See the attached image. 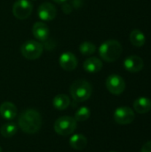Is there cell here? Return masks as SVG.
<instances>
[{"label": "cell", "instance_id": "21", "mask_svg": "<svg viewBox=\"0 0 151 152\" xmlns=\"http://www.w3.org/2000/svg\"><path fill=\"white\" fill-rule=\"evenodd\" d=\"M79 51L84 55H91V54H93V53H95L96 46L92 42L85 41V42H83L79 45Z\"/></svg>", "mask_w": 151, "mask_h": 152}, {"label": "cell", "instance_id": "22", "mask_svg": "<svg viewBox=\"0 0 151 152\" xmlns=\"http://www.w3.org/2000/svg\"><path fill=\"white\" fill-rule=\"evenodd\" d=\"M141 152H151V141L146 142L142 146V148L141 150Z\"/></svg>", "mask_w": 151, "mask_h": 152}, {"label": "cell", "instance_id": "18", "mask_svg": "<svg viewBox=\"0 0 151 152\" xmlns=\"http://www.w3.org/2000/svg\"><path fill=\"white\" fill-rule=\"evenodd\" d=\"M130 41L134 46L141 47L145 45L146 37L140 29H133L130 34Z\"/></svg>", "mask_w": 151, "mask_h": 152}, {"label": "cell", "instance_id": "26", "mask_svg": "<svg viewBox=\"0 0 151 152\" xmlns=\"http://www.w3.org/2000/svg\"><path fill=\"white\" fill-rule=\"evenodd\" d=\"M112 152H113V151H112Z\"/></svg>", "mask_w": 151, "mask_h": 152}, {"label": "cell", "instance_id": "6", "mask_svg": "<svg viewBox=\"0 0 151 152\" xmlns=\"http://www.w3.org/2000/svg\"><path fill=\"white\" fill-rule=\"evenodd\" d=\"M33 11V5L29 0H17L12 6V13L19 20L28 18Z\"/></svg>", "mask_w": 151, "mask_h": 152}, {"label": "cell", "instance_id": "15", "mask_svg": "<svg viewBox=\"0 0 151 152\" xmlns=\"http://www.w3.org/2000/svg\"><path fill=\"white\" fill-rule=\"evenodd\" d=\"M133 109L137 113L145 114L151 110V101L146 97H140L134 101Z\"/></svg>", "mask_w": 151, "mask_h": 152}, {"label": "cell", "instance_id": "10", "mask_svg": "<svg viewBox=\"0 0 151 152\" xmlns=\"http://www.w3.org/2000/svg\"><path fill=\"white\" fill-rule=\"evenodd\" d=\"M144 66L143 60L138 55H129L124 61L125 69L131 73L140 72Z\"/></svg>", "mask_w": 151, "mask_h": 152}, {"label": "cell", "instance_id": "9", "mask_svg": "<svg viewBox=\"0 0 151 152\" xmlns=\"http://www.w3.org/2000/svg\"><path fill=\"white\" fill-rule=\"evenodd\" d=\"M38 17L44 21L53 20L57 14L55 6L51 3H43L39 5L37 10Z\"/></svg>", "mask_w": 151, "mask_h": 152}, {"label": "cell", "instance_id": "12", "mask_svg": "<svg viewBox=\"0 0 151 152\" xmlns=\"http://www.w3.org/2000/svg\"><path fill=\"white\" fill-rule=\"evenodd\" d=\"M32 33L37 40L45 41L49 37L50 29L44 22L37 21L32 27Z\"/></svg>", "mask_w": 151, "mask_h": 152}, {"label": "cell", "instance_id": "16", "mask_svg": "<svg viewBox=\"0 0 151 152\" xmlns=\"http://www.w3.org/2000/svg\"><path fill=\"white\" fill-rule=\"evenodd\" d=\"M69 145L77 151L84 150L87 145V139L85 135L80 134H73L69 139Z\"/></svg>", "mask_w": 151, "mask_h": 152}, {"label": "cell", "instance_id": "1", "mask_svg": "<svg viewBox=\"0 0 151 152\" xmlns=\"http://www.w3.org/2000/svg\"><path fill=\"white\" fill-rule=\"evenodd\" d=\"M42 117L38 111L33 109H27L22 111L18 118L20 128L26 134H33L37 133L42 126Z\"/></svg>", "mask_w": 151, "mask_h": 152}, {"label": "cell", "instance_id": "8", "mask_svg": "<svg viewBox=\"0 0 151 152\" xmlns=\"http://www.w3.org/2000/svg\"><path fill=\"white\" fill-rule=\"evenodd\" d=\"M135 118V114L133 110L126 106L117 108L114 112V119L118 125H129Z\"/></svg>", "mask_w": 151, "mask_h": 152}, {"label": "cell", "instance_id": "17", "mask_svg": "<svg viewBox=\"0 0 151 152\" xmlns=\"http://www.w3.org/2000/svg\"><path fill=\"white\" fill-rule=\"evenodd\" d=\"M53 107L58 110H66L70 104V99L66 94H58L53 98Z\"/></svg>", "mask_w": 151, "mask_h": 152}, {"label": "cell", "instance_id": "19", "mask_svg": "<svg viewBox=\"0 0 151 152\" xmlns=\"http://www.w3.org/2000/svg\"><path fill=\"white\" fill-rule=\"evenodd\" d=\"M0 133L4 138L12 137L17 133V126L14 123L4 124L0 128Z\"/></svg>", "mask_w": 151, "mask_h": 152}, {"label": "cell", "instance_id": "14", "mask_svg": "<svg viewBox=\"0 0 151 152\" xmlns=\"http://www.w3.org/2000/svg\"><path fill=\"white\" fill-rule=\"evenodd\" d=\"M102 69V62L99 58L90 57L84 62V69L88 73H97Z\"/></svg>", "mask_w": 151, "mask_h": 152}, {"label": "cell", "instance_id": "13", "mask_svg": "<svg viewBox=\"0 0 151 152\" xmlns=\"http://www.w3.org/2000/svg\"><path fill=\"white\" fill-rule=\"evenodd\" d=\"M17 115L16 106L10 102H4L0 105V116L7 120H12Z\"/></svg>", "mask_w": 151, "mask_h": 152}, {"label": "cell", "instance_id": "20", "mask_svg": "<svg viewBox=\"0 0 151 152\" xmlns=\"http://www.w3.org/2000/svg\"><path fill=\"white\" fill-rule=\"evenodd\" d=\"M91 116V110L88 107L83 106L77 110V111L75 114V119L77 122H84L87 120Z\"/></svg>", "mask_w": 151, "mask_h": 152}, {"label": "cell", "instance_id": "24", "mask_svg": "<svg viewBox=\"0 0 151 152\" xmlns=\"http://www.w3.org/2000/svg\"><path fill=\"white\" fill-rule=\"evenodd\" d=\"M0 152H3V151H2V148L0 147Z\"/></svg>", "mask_w": 151, "mask_h": 152}, {"label": "cell", "instance_id": "11", "mask_svg": "<svg viewBox=\"0 0 151 152\" xmlns=\"http://www.w3.org/2000/svg\"><path fill=\"white\" fill-rule=\"evenodd\" d=\"M60 66L66 71L74 70L77 66V59L76 55L70 52L63 53L59 59Z\"/></svg>", "mask_w": 151, "mask_h": 152}, {"label": "cell", "instance_id": "7", "mask_svg": "<svg viewBox=\"0 0 151 152\" xmlns=\"http://www.w3.org/2000/svg\"><path fill=\"white\" fill-rule=\"evenodd\" d=\"M106 87L112 94L119 95L125 89V82L121 76L112 74L109 76L106 80Z\"/></svg>", "mask_w": 151, "mask_h": 152}, {"label": "cell", "instance_id": "25", "mask_svg": "<svg viewBox=\"0 0 151 152\" xmlns=\"http://www.w3.org/2000/svg\"><path fill=\"white\" fill-rule=\"evenodd\" d=\"M32 1H35V0H32Z\"/></svg>", "mask_w": 151, "mask_h": 152}, {"label": "cell", "instance_id": "5", "mask_svg": "<svg viewBox=\"0 0 151 152\" xmlns=\"http://www.w3.org/2000/svg\"><path fill=\"white\" fill-rule=\"evenodd\" d=\"M22 55L28 60H36L43 53V45L35 40H28L24 42L20 47Z\"/></svg>", "mask_w": 151, "mask_h": 152}, {"label": "cell", "instance_id": "2", "mask_svg": "<svg viewBox=\"0 0 151 152\" xmlns=\"http://www.w3.org/2000/svg\"><path fill=\"white\" fill-rule=\"evenodd\" d=\"M123 53L122 45L115 39L103 42L99 48V54L107 62H113L119 59Z\"/></svg>", "mask_w": 151, "mask_h": 152}, {"label": "cell", "instance_id": "23", "mask_svg": "<svg viewBox=\"0 0 151 152\" xmlns=\"http://www.w3.org/2000/svg\"><path fill=\"white\" fill-rule=\"evenodd\" d=\"M53 1H54L55 3H58V4H61V3H64V2H66L67 0H53Z\"/></svg>", "mask_w": 151, "mask_h": 152}, {"label": "cell", "instance_id": "4", "mask_svg": "<svg viewBox=\"0 0 151 152\" xmlns=\"http://www.w3.org/2000/svg\"><path fill=\"white\" fill-rule=\"evenodd\" d=\"M77 121L74 118L63 116L59 118L54 123L55 132L61 136H68L72 134L77 129Z\"/></svg>", "mask_w": 151, "mask_h": 152}, {"label": "cell", "instance_id": "3", "mask_svg": "<svg viewBox=\"0 0 151 152\" xmlns=\"http://www.w3.org/2000/svg\"><path fill=\"white\" fill-rule=\"evenodd\" d=\"M69 93L76 102H83L91 97L93 94V86L88 81L85 79H78L71 85Z\"/></svg>", "mask_w": 151, "mask_h": 152}]
</instances>
